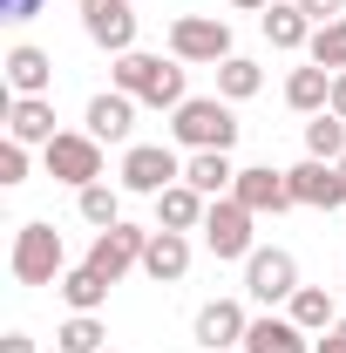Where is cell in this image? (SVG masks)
Here are the masks:
<instances>
[{
	"label": "cell",
	"instance_id": "obj_1",
	"mask_svg": "<svg viewBox=\"0 0 346 353\" xmlns=\"http://www.w3.org/2000/svg\"><path fill=\"white\" fill-rule=\"evenodd\" d=\"M109 88L136 95L143 109H183V102H190V88H183V61L143 54V48H130V54L109 61Z\"/></svg>",
	"mask_w": 346,
	"mask_h": 353
},
{
	"label": "cell",
	"instance_id": "obj_2",
	"mask_svg": "<svg viewBox=\"0 0 346 353\" xmlns=\"http://www.w3.org/2000/svg\"><path fill=\"white\" fill-rule=\"evenodd\" d=\"M238 109L224 95H190L183 109H170V143L176 150H231L238 143Z\"/></svg>",
	"mask_w": 346,
	"mask_h": 353
},
{
	"label": "cell",
	"instance_id": "obj_3",
	"mask_svg": "<svg viewBox=\"0 0 346 353\" xmlns=\"http://www.w3.org/2000/svg\"><path fill=\"white\" fill-rule=\"evenodd\" d=\"M7 272L21 279V285H54L61 272H68V245H61V231L54 224H21L14 231V252H7Z\"/></svg>",
	"mask_w": 346,
	"mask_h": 353
},
{
	"label": "cell",
	"instance_id": "obj_4",
	"mask_svg": "<svg viewBox=\"0 0 346 353\" xmlns=\"http://www.w3.org/2000/svg\"><path fill=\"white\" fill-rule=\"evenodd\" d=\"M231 54H238L231 48V21H217V14H176L170 21V61H183V68H217Z\"/></svg>",
	"mask_w": 346,
	"mask_h": 353
},
{
	"label": "cell",
	"instance_id": "obj_5",
	"mask_svg": "<svg viewBox=\"0 0 346 353\" xmlns=\"http://www.w3.org/2000/svg\"><path fill=\"white\" fill-rule=\"evenodd\" d=\"M204 252L245 265L252 252H258V218H252L238 197H211V211H204Z\"/></svg>",
	"mask_w": 346,
	"mask_h": 353
},
{
	"label": "cell",
	"instance_id": "obj_6",
	"mask_svg": "<svg viewBox=\"0 0 346 353\" xmlns=\"http://www.w3.org/2000/svg\"><path fill=\"white\" fill-rule=\"evenodd\" d=\"M116 176H123V190H136V197H163L170 183H183V157H176V143H130Z\"/></svg>",
	"mask_w": 346,
	"mask_h": 353
},
{
	"label": "cell",
	"instance_id": "obj_7",
	"mask_svg": "<svg viewBox=\"0 0 346 353\" xmlns=\"http://www.w3.org/2000/svg\"><path fill=\"white\" fill-rule=\"evenodd\" d=\"M292 292H299V259H292L285 245H258V252L245 259V299H258V306H292Z\"/></svg>",
	"mask_w": 346,
	"mask_h": 353
},
{
	"label": "cell",
	"instance_id": "obj_8",
	"mask_svg": "<svg viewBox=\"0 0 346 353\" xmlns=\"http://www.w3.org/2000/svg\"><path fill=\"white\" fill-rule=\"evenodd\" d=\"M41 163L54 183H75V190H88V183H102V143L88 130H61L54 143L41 150Z\"/></svg>",
	"mask_w": 346,
	"mask_h": 353
},
{
	"label": "cell",
	"instance_id": "obj_9",
	"mask_svg": "<svg viewBox=\"0 0 346 353\" xmlns=\"http://www.w3.org/2000/svg\"><path fill=\"white\" fill-rule=\"evenodd\" d=\"M82 34L102 48L109 61L130 54L136 48V0H82Z\"/></svg>",
	"mask_w": 346,
	"mask_h": 353
},
{
	"label": "cell",
	"instance_id": "obj_10",
	"mask_svg": "<svg viewBox=\"0 0 346 353\" xmlns=\"http://www.w3.org/2000/svg\"><path fill=\"white\" fill-rule=\"evenodd\" d=\"M143 252H150V231L143 224H109V231H95V245H88V265L116 285L123 272H143Z\"/></svg>",
	"mask_w": 346,
	"mask_h": 353
},
{
	"label": "cell",
	"instance_id": "obj_11",
	"mask_svg": "<svg viewBox=\"0 0 346 353\" xmlns=\"http://www.w3.org/2000/svg\"><path fill=\"white\" fill-rule=\"evenodd\" d=\"M231 197H238L252 218H278V211H292V204H299V197H292V176L272 170V163H252V170H238Z\"/></svg>",
	"mask_w": 346,
	"mask_h": 353
},
{
	"label": "cell",
	"instance_id": "obj_12",
	"mask_svg": "<svg viewBox=\"0 0 346 353\" xmlns=\"http://www.w3.org/2000/svg\"><path fill=\"white\" fill-rule=\"evenodd\" d=\"M190 333H197V347H204V353L245 347V333H252V312H245V299H211V306H197Z\"/></svg>",
	"mask_w": 346,
	"mask_h": 353
},
{
	"label": "cell",
	"instance_id": "obj_13",
	"mask_svg": "<svg viewBox=\"0 0 346 353\" xmlns=\"http://www.w3.org/2000/svg\"><path fill=\"white\" fill-rule=\"evenodd\" d=\"M285 176H292V197L312 204V211H340V204H346V170H340V163L305 157V163H292Z\"/></svg>",
	"mask_w": 346,
	"mask_h": 353
},
{
	"label": "cell",
	"instance_id": "obj_14",
	"mask_svg": "<svg viewBox=\"0 0 346 353\" xmlns=\"http://www.w3.org/2000/svg\"><path fill=\"white\" fill-rule=\"evenodd\" d=\"M88 136H95V143H123V150H130V136H136V95H123V88L88 95Z\"/></svg>",
	"mask_w": 346,
	"mask_h": 353
},
{
	"label": "cell",
	"instance_id": "obj_15",
	"mask_svg": "<svg viewBox=\"0 0 346 353\" xmlns=\"http://www.w3.org/2000/svg\"><path fill=\"white\" fill-rule=\"evenodd\" d=\"M7 136L14 143H28V150H48L54 143V95H14L7 102Z\"/></svg>",
	"mask_w": 346,
	"mask_h": 353
},
{
	"label": "cell",
	"instance_id": "obj_16",
	"mask_svg": "<svg viewBox=\"0 0 346 353\" xmlns=\"http://www.w3.org/2000/svg\"><path fill=\"white\" fill-rule=\"evenodd\" d=\"M0 68H7V88H14V95H54V54H48V48L14 41Z\"/></svg>",
	"mask_w": 346,
	"mask_h": 353
},
{
	"label": "cell",
	"instance_id": "obj_17",
	"mask_svg": "<svg viewBox=\"0 0 346 353\" xmlns=\"http://www.w3.org/2000/svg\"><path fill=\"white\" fill-rule=\"evenodd\" d=\"M258 28H265V41L278 48V54H305L312 48V14H305L299 0H272L258 14Z\"/></svg>",
	"mask_w": 346,
	"mask_h": 353
},
{
	"label": "cell",
	"instance_id": "obj_18",
	"mask_svg": "<svg viewBox=\"0 0 346 353\" xmlns=\"http://www.w3.org/2000/svg\"><path fill=\"white\" fill-rule=\"evenodd\" d=\"M245 353H312V333L292 312H258L252 333H245Z\"/></svg>",
	"mask_w": 346,
	"mask_h": 353
},
{
	"label": "cell",
	"instance_id": "obj_19",
	"mask_svg": "<svg viewBox=\"0 0 346 353\" xmlns=\"http://www.w3.org/2000/svg\"><path fill=\"white\" fill-rule=\"evenodd\" d=\"M143 272H150L156 285H176V279L190 272V231H156V224H150V252H143Z\"/></svg>",
	"mask_w": 346,
	"mask_h": 353
},
{
	"label": "cell",
	"instance_id": "obj_20",
	"mask_svg": "<svg viewBox=\"0 0 346 353\" xmlns=\"http://www.w3.org/2000/svg\"><path fill=\"white\" fill-rule=\"evenodd\" d=\"M204 211H211V197L197 183H170L156 197V231H204Z\"/></svg>",
	"mask_w": 346,
	"mask_h": 353
},
{
	"label": "cell",
	"instance_id": "obj_21",
	"mask_svg": "<svg viewBox=\"0 0 346 353\" xmlns=\"http://www.w3.org/2000/svg\"><path fill=\"white\" fill-rule=\"evenodd\" d=\"M326 102H333V68L305 61V68L285 75V109H299V116H326Z\"/></svg>",
	"mask_w": 346,
	"mask_h": 353
},
{
	"label": "cell",
	"instance_id": "obj_22",
	"mask_svg": "<svg viewBox=\"0 0 346 353\" xmlns=\"http://www.w3.org/2000/svg\"><path fill=\"white\" fill-rule=\"evenodd\" d=\"M183 183H197L204 197H231V183H238L231 150H190V157H183Z\"/></svg>",
	"mask_w": 346,
	"mask_h": 353
},
{
	"label": "cell",
	"instance_id": "obj_23",
	"mask_svg": "<svg viewBox=\"0 0 346 353\" xmlns=\"http://www.w3.org/2000/svg\"><path fill=\"white\" fill-rule=\"evenodd\" d=\"M54 292H61V306H68V312H102V299H109V279H102V272L82 259V265H68V272L54 279Z\"/></svg>",
	"mask_w": 346,
	"mask_h": 353
},
{
	"label": "cell",
	"instance_id": "obj_24",
	"mask_svg": "<svg viewBox=\"0 0 346 353\" xmlns=\"http://www.w3.org/2000/svg\"><path fill=\"white\" fill-rule=\"evenodd\" d=\"M285 312L299 319V326H305V333H312V340L340 326V299H333L326 285H299V292H292V306H285Z\"/></svg>",
	"mask_w": 346,
	"mask_h": 353
},
{
	"label": "cell",
	"instance_id": "obj_25",
	"mask_svg": "<svg viewBox=\"0 0 346 353\" xmlns=\"http://www.w3.org/2000/svg\"><path fill=\"white\" fill-rule=\"evenodd\" d=\"M102 347H109L102 312H68V319H61V333H54V353H102Z\"/></svg>",
	"mask_w": 346,
	"mask_h": 353
},
{
	"label": "cell",
	"instance_id": "obj_26",
	"mask_svg": "<svg viewBox=\"0 0 346 353\" xmlns=\"http://www.w3.org/2000/svg\"><path fill=\"white\" fill-rule=\"evenodd\" d=\"M265 88V68L252 61V54H231V61H217V95L224 102H252Z\"/></svg>",
	"mask_w": 346,
	"mask_h": 353
},
{
	"label": "cell",
	"instance_id": "obj_27",
	"mask_svg": "<svg viewBox=\"0 0 346 353\" xmlns=\"http://www.w3.org/2000/svg\"><path fill=\"white\" fill-rule=\"evenodd\" d=\"M305 157H319V163H340L346 157V123L333 116V109L305 123Z\"/></svg>",
	"mask_w": 346,
	"mask_h": 353
},
{
	"label": "cell",
	"instance_id": "obj_28",
	"mask_svg": "<svg viewBox=\"0 0 346 353\" xmlns=\"http://www.w3.org/2000/svg\"><path fill=\"white\" fill-rule=\"evenodd\" d=\"M75 211H82V224L109 231V224H123V190H109V183H88V190H75Z\"/></svg>",
	"mask_w": 346,
	"mask_h": 353
},
{
	"label": "cell",
	"instance_id": "obj_29",
	"mask_svg": "<svg viewBox=\"0 0 346 353\" xmlns=\"http://www.w3.org/2000/svg\"><path fill=\"white\" fill-rule=\"evenodd\" d=\"M305 61H319V68H346V14L340 21H326V28H312V48H305Z\"/></svg>",
	"mask_w": 346,
	"mask_h": 353
},
{
	"label": "cell",
	"instance_id": "obj_30",
	"mask_svg": "<svg viewBox=\"0 0 346 353\" xmlns=\"http://www.w3.org/2000/svg\"><path fill=\"white\" fill-rule=\"evenodd\" d=\"M0 183H7V190L28 183V143H14V136L0 143Z\"/></svg>",
	"mask_w": 346,
	"mask_h": 353
},
{
	"label": "cell",
	"instance_id": "obj_31",
	"mask_svg": "<svg viewBox=\"0 0 346 353\" xmlns=\"http://www.w3.org/2000/svg\"><path fill=\"white\" fill-rule=\"evenodd\" d=\"M305 14H312V28H326V21H340L346 14V0H299Z\"/></svg>",
	"mask_w": 346,
	"mask_h": 353
},
{
	"label": "cell",
	"instance_id": "obj_32",
	"mask_svg": "<svg viewBox=\"0 0 346 353\" xmlns=\"http://www.w3.org/2000/svg\"><path fill=\"white\" fill-rule=\"evenodd\" d=\"M41 0H0V21H34Z\"/></svg>",
	"mask_w": 346,
	"mask_h": 353
},
{
	"label": "cell",
	"instance_id": "obj_33",
	"mask_svg": "<svg viewBox=\"0 0 346 353\" xmlns=\"http://www.w3.org/2000/svg\"><path fill=\"white\" fill-rule=\"evenodd\" d=\"M312 353H346V333H340V326H333V333H319V340H312Z\"/></svg>",
	"mask_w": 346,
	"mask_h": 353
},
{
	"label": "cell",
	"instance_id": "obj_34",
	"mask_svg": "<svg viewBox=\"0 0 346 353\" xmlns=\"http://www.w3.org/2000/svg\"><path fill=\"white\" fill-rule=\"evenodd\" d=\"M326 109H333V116H340V123H346V68H340V75H333V102H326Z\"/></svg>",
	"mask_w": 346,
	"mask_h": 353
},
{
	"label": "cell",
	"instance_id": "obj_35",
	"mask_svg": "<svg viewBox=\"0 0 346 353\" xmlns=\"http://www.w3.org/2000/svg\"><path fill=\"white\" fill-rule=\"evenodd\" d=\"M0 353H34V340H28V333H7V340H0Z\"/></svg>",
	"mask_w": 346,
	"mask_h": 353
},
{
	"label": "cell",
	"instance_id": "obj_36",
	"mask_svg": "<svg viewBox=\"0 0 346 353\" xmlns=\"http://www.w3.org/2000/svg\"><path fill=\"white\" fill-rule=\"evenodd\" d=\"M231 7H238V14H265L272 0H231Z\"/></svg>",
	"mask_w": 346,
	"mask_h": 353
},
{
	"label": "cell",
	"instance_id": "obj_37",
	"mask_svg": "<svg viewBox=\"0 0 346 353\" xmlns=\"http://www.w3.org/2000/svg\"><path fill=\"white\" fill-rule=\"evenodd\" d=\"M340 333H346V312H340Z\"/></svg>",
	"mask_w": 346,
	"mask_h": 353
},
{
	"label": "cell",
	"instance_id": "obj_38",
	"mask_svg": "<svg viewBox=\"0 0 346 353\" xmlns=\"http://www.w3.org/2000/svg\"><path fill=\"white\" fill-rule=\"evenodd\" d=\"M224 353H245V347H224Z\"/></svg>",
	"mask_w": 346,
	"mask_h": 353
},
{
	"label": "cell",
	"instance_id": "obj_39",
	"mask_svg": "<svg viewBox=\"0 0 346 353\" xmlns=\"http://www.w3.org/2000/svg\"><path fill=\"white\" fill-rule=\"evenodd\" d=\"M340 170H346V157H340Z\"/></svg>",
	"mask_w": 346,
	"mask_h": 353
},
{
	"label": "cell",
	"instance_id": "obj_40",
	"mask_svg": "<svg viewBox=\"0 0 346 353\" xmlns=\"http://www.w3.org/2000/svg\"><path fill=\"white\" fill-rule=\"evenodd\" d=\"M102 353H116V347H102Z\"/></svg>",
	"mask_w": 346,
	"mask_h": 353
}]
</instances>
